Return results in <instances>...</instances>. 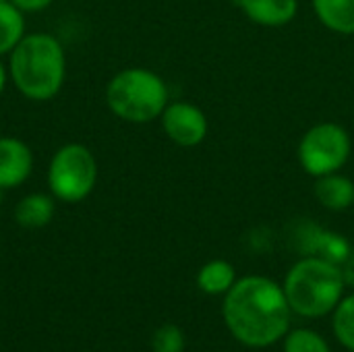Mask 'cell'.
Wrapping results in <instances>:
<instances>
[{
    "instance_id": "6da1fadb",
    "label": "cell",
    "mask_w": 354,
    "mask_h": 352,
    "mask_svg": "<svg viewBox=\"0 0 354 352\" xmlns=\"http://www.w3.org/2000/svg\"><path fill=\"white\" fill-rule=\"evenodd\" d=\"M292 309L284 288L266 276H245L224 295L228 332L249 349H268L288 334Z\"/></svg>"
},
{
    "instance_id": "7a4b0ae2",
    "label": "cell",
    "mask_w": 354,
    "mask_h": 352,
    "mask_svg": "<svg viewBox=\"0 0 354 352\" xmlns=\"http://www.w3.org/2000/svg\"><path fill=\"white\" fill-rule=\"evenodd\" d=\"M8 77L27 100H52L66 79V54L62 44L44 31L25 33L8 54Z\"/></svg>"
},
{
    "instance_id": "3957f363",
    "label": "cell",
    "mask_w": 354,
    "mask_h": 352,
    "mask_svg": "<svg viewBox=\"0 0 354 352\" xmlns=\"http://www.w3.org/2000/svg\"><path fill=\"white\" fill-rule=\"evenodd\" d=\"M284 295L292 313L317 319L334 313L344 297V274L340 266L309 255L297 261L284 278Z\"/></svg>"
},
{
    "instance_id": "277c9868",
    "label": "cell",
    "mask_w": 354,
    "mask_h": 352,
    "mask_svg": "<svg viewBox=\"0 0 354 352\" xmlns=\"http://www.w3.org/2000/svg\"><path fill=\"white\" fill-rule=\"evenodd\" d=\"M106 104L120 120L147 124L162 116L170 104V91L158 73L143 66H129L108 81Z\"/></svg>"
},
{
    "instance_id": "5b68a950",
    "label": "cell",
    "mask_w": 354,
    "mask_h": 352,
    "mask_svg": "<svg viewBox=\"0 0 354 352\" xmlns=\"http://www.w3.org/2000/svg\"><path fill=\"white\" fill-rule=\"evenodd\" d=\"M97 185V160L83 143L58 147L48 166L50 195L62 203H81Z\"/></svg>"
},
{
    "instance_id": "8992f818",
    "label": "cell",
    "mask_w": 354,
    "mask_h": 352,
    "mask_svg": "<svg viewBox=\"0 0 354 352\" xmlns=\"http://www.w3.org/2000/svg\"><path fill=\"white\" fill-rule=\"evenodd\" d=\"M353 154L351 133L338 122H319L311 127L299 141L297 158L301 168L313 176L340 172Z\"/></svg>"
},
{
    "instance_id": "52a82bcc",
    "label": "cell",
    "mask_w": 354,
    "mask_h": 352,
    "mask_svg": "<svg viewBox=\"0 0 354 352\" xmlns=\"http://www.w3.org/2000/svg\"><path fill=\"white\" fill-rule=\"evenodd\" d=\"M166 137L180 147H197L205 141L209 122L205 112L191 102H170L160 116Z\"/></svg>"
},
{
    "instance_id": "ba28073f",
    "label": "cell",
    "mask_w": 354,
    "mask_h": 352,
    "mask_svg": "<svg viewBox=\"0 0 354 352\" xmlns=\"http://www.w3.org/2000/svg\"><path fill=\"white\" fill-rule=\"evenodd\" d=\"M33 172V151L17 137H0V189L21 187Z\"/></svg>"
},
{
    "instance_id": "9c48e42d",
    "label": "cell",
    "mask_w": 354,
    "mask_h": 352,
    "mask_svg": "<svg viewBox=\"0 0 354 352\" xmlns=\"http://www.w3.org/2000/svg\"><path fill=\"white\" fill-rule=\"evenodd\" d=\"M245 17L261 27H284L299 12V0H232Z\"/></svg>"
},
{
    "instance_id": "30bf717a",
    "label": "cell",
    "mask_w": 354,
    "mask_h": 352,
    "mask_svg": "<svg viewBox=\"0 0 354 352\" xmlns=\"http://www.w3.org/2000/svg\"><path fill=\"white\" fill-rule=\"evenodd\" d=\"M315 199L330 212H344L354 203V183L342 172L315 178Z\"/></svg>"
},
{
    "instance_id": "8fae6325",
    "label": "cell",
    "mask_w": 354,
    "mask_h": 352,
    "mask_svg": "<svg viewBox=\"0 0 354 352\" xmlns=\"http://www.w3.org/2000/svg\"><path fill=\"white\" fill-rule=\"evenodd\" d=\"M56 212V203L52 195L46 193H29L15 205V222L21 228L37 230L52 222Z\"/></svg>"
},
{
    "instance_id": "7c38bea8",
    "label": "cell",
    "mask_w": 354,
    "mask_h": 352,
    "mask_svg": "<svg viewBox=\"0 0 354 352\" xmlns=\"http://www.w3.org/2000/svg\"><path fill=\"white\" fill-rule=\"evenodd\" d=\"M324 27L340 35H354V0H311Z\"/></svg>"
},
{
    "instance_id": "4fadbf2b",
    "label": "cell",
    "mask_w": 354,
    "mask_h": 352,
    "mask_svg": "<svg viewBox=\"0 0 354 352\" xmlns=\"http://www.w3.org/2000/svg\"><path fill=\"white\" fill-rule=\"evenodd\" d=\"M236 280H239L236 278V270L226 259H212L197 274V286H199V290L205 293V295H209V297H222V295H226L234 286Z\"/></svg>"
},
{
    "instance_id": "5bb4252c",
    "label": "cell",
    "mask_w": 354,
    "mask_h": 352,
    "mask_svg": "<svg viewBox=\"0 0 354 352\" xmlns=\"http://www.w3.org/2000/svg\"><path fill=\"white\" fill-rule=\"evenodd\" d=\"M307 249L311 255L324 257L336 266L344 263L351 257V245L344 237L336 234V232H328V230H313L307 237Z\"/></svg>"
},
{
    "instance_id": "9a60e30c",
    "label": "cell",
    "mask_w": 354,
    "mask_h": 352,
    "mask_svg": "<svg viewBox=\"0 0 354 352\" xmlns=\"http://www.w3.org/2000/svg\"><path fill=\"white\" fill-rule=\"evenodd\" d=\"M25 37V12L12 2H0V56H6Z\"/></svg>"
},
{
    "instance_id": "2e32d148",
    "label": "cell",
    "mask_w": 354,
    "mask_h": 352,
    "mask_svg": "<svg viewBox=\"0 0 354 352\" xmlns=\"http://www.w3.org/2000/svg\"><path fill=\"white\" fill-rule=\"evenodd\" d=\"M334 336L342 346L354 351V295L342 297L338 307L334 309Z\"/></svg>"
},
{
    "instance_id": "e0dca14e",
    "label": "cell",
    "mask_w": 354,
    "mask_h": 352,
    "mask_svg": "<svg viewBox=\"0 0 354 352\" xmlns=\"http://www.w3.org/2000/svg\"><path fill=\"white\" fill-rule=\"evenodd\" d=\"M284 352H332L328 340L307 328L290 330L284 336Z\"/></svg>"
},
{
    "instance_id": "ac0fdd59",
    "label": "cell",
    "mask_w": 354,
    "mask_h": 352,
    "mask_svg": "<svg viewBox=\"0 0 354 352\" xmlns=\"http://www.w3.org/2000/svg\"><path fill=\"white\" fill-rule=\"evenodd\" d=\"M153 352H185V334L174 324H164L151 338Z\"/></svg>"
},
{
    "instance_id": "d6986e66",
    "label": "cell",
    "mask_w": 354,
    "mask_h": 352,
    "mask_svg": "<svg viewBox=\"0 0 354 352\" xmlns=\"http://www.w3.org/2000/svg\"><path fill=\"white\" fill-rule=\"evenodd\" d=\"M21 12H39L46 10L54 0H10Z\"/></svg>"
},
{
    "instance_id": "ffe728a7",
    "label": "cell",
    "mask_w": 354,
    "mask_h": 352,
    "mask_svg": "<svg viewBox=\"0 0 354 352\" xmlns=\"http://www.w3.org/2000/svg\"><path fill=\"white\" fill-rule=\"evenodd\" d=\"M6 81H8V68L2 64V60H0V95H2V91H4V87H6Z\"/></svg>"
},
{
    "instance_id": "44dd1931",
    "label": "cell",
    "mask_w": 354,
    "mask_h": 352,
    "mask_svg": "<svg viewBox=\"0 0 354 352\" xmlns=\"http://www.w3.org/2000/svg\"><path fill=\"white\" fill-rule=\"evenodd\" d=\"M2 193H4V191H2V189H0V203H2Z\"/></svg>"
},
{
    "instance_id": "7402d4cb",
    "label": "cell",
    "mask_w": 354,
    "mask_h": 352,
    "mask_svg": "<svg viewBox=\"0 0 354 352\" xmlns=\"http://www.w3.org/2000/svg\"><path fill=\"white\" fill-rule=\"evenodd\" d=\"M0 2H10V0H0Z\"/></svg>"
},
{
    "instance_id": "603a6c76",
    "label": "cell",
    "mask_w": 354,
    "mask_h": 352,
    "mask_svg": "<svg viewBox=\"0 0 354 352\" xmlns=\"http://www.w3.org/2000/svg\"><path fill=\"white\" fill-rule=\"evenodd\" d=\"M351 352H354V351H351Z\"/></svg>"
}]
</instances>
